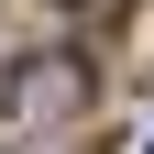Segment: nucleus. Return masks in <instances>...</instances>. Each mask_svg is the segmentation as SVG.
<instances>
[{"mask_svg": "<svg viewBox=\"0 0 154 154\" xmlns=\"http://www.w3.org/2000/svg\"><path fill=\"white\" fill-rule=\"evenodd\" d=\"M77 110H88V55H22V66L0 77V132L11 143H44V132H66Z\"/></svg>", "mask_w": 154, "mask_h": 154, "instance_id": "1", "label": "nucleus"}]
</instances>
